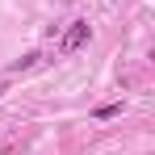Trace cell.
<instances>
[{
  "label": "cell",
  "mask_w": 155,
  "mask_h": 155,
  "mask_svg": "<svg viewBox=\"0 0 155 155\" xmlns=\"http://www.w3.org/2000/svg\"><path fill=\"white\" fill-rule=\"evenodd\" d=\"M38 59H42V54H38V51H29V54H21V59L13 63V71H29V67H34Z\"/></svg>",
  "instance_id": "2"
},
{
  "label": "cell",
  "mask_w": 155,
  "mask_h": 155,
  "mask_svg": "<svg viewBox=\"0 0 155 155\" xmlns=\"http://www.w3.org/2000/svg\"><path fill=\"white\" fill-rule=\"evenodd\" d=\"M0 97H4V84H0Z\"/></svg>",
  "instance_id": "4"
},
{
  "label": "cell",
  "mask_w": 155,
  "mask_h": 155,
  "mask_svg": "<svg viewBox=\"0 0 155 155\" xmlns=\"http://www.w3.org/2000/svg\"><path fill=\"white\" fill-rule=\"evenodd\" d=\"M88 38H92V25L88 21H71V29L63 34V42H59V54H76L88 46Z\"/></svg>",
  "instance_id": "1"
},
{
  "label": "cell",
  "mask_w": 155,
  "mask_h": 155,
  "mask_svg": "<svg viewBox=\"0 0 155 155\" xmlns=\"http://www.w3.org/2000/svg\"><path fill=\"white\" fill-rule=\"evenodd\" d=\"M117 113H122V101H109V105H101V109H97V117H117Z\"/></svg>",
  "instance_id": "3"
}]
</instances>
